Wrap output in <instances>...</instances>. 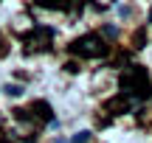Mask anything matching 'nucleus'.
Returning a JSON list of instances; mask_svg holds the SVG:
<instances>
[{
    "instance_id": "f257e3e1",
    "label": "nucleus",
    "mask_w": 152,
    "mask_h": 143,
    "mask_svg": "<svg viewBox=\"0 0 152 143\" xmlns=\"http://www.w3.org/2000/svg\"><path fill=\"white\" fill-rule=\"evenodd\" d=\"M118 84H121V95H127V98L135 95V98L141 101V98H149L152 95V84H149V76H147V67H141V65L127 67V70L121 73Z\"/></svg>"
},
{
    "instance_id": "f03ea898",
    "label": "nucleus",
    "mask_w": 152,
    "mask_h": 143,
    "mask_svg": "<svg viewBox=\"0 0 152 143\" xmlns=\"http://www.w3.org/2000/svg\"><path fill=\"white\" fill-rule=\"evenodd\" d=\"M68 51H71L73 56H79V59H99V56L107 53V42H104L99 34H85V37L73 39Z\"/></svg>"
},
{
    "instance_id": "7ed1b4c3",
    "label": "nucleus",
    "mask_w": 152,
    "mask_h": 143,
    "mask_svg": "<svg viewBox=\"0 0 152 143\" xmlns=\"http://www.w3.org/2000/svg\"><path fill=\"white\" fill-rule=\"evenodd\" d=\"M132 101L127 95H113V98L104 101V112H113V115H121V112H130Z\"/></svg>"
},
{
    "instance_id": "20e7f679",
    "label": "nucleus",
    "mask_w": 152,
    "mask_h": 143,
    "mask_svg": "<svg viewBox=\"0 0 152 143\" xmlns=\"http://www.w3.org/2000/svg\"><path fill=\"white\" fill-rule=\"evenodd\" d=\"M31 112H34V118H37V121H42V124H51V104L48 101H34L31 104Z\"/></svg>"
},
{
    "instance_id": "39448f33",
    "label": "nucleus",
    "mask_w": 152,
    "mask_h": 143,
    "mask_svg": "<svg viewBox=\"0 0 152 143\" xmlns=\"http://www.w3.org/2000/svg\"><path fill=\"white\" fill-rule=\"evenodd\" d=\"M37 6H39V9H51V11H56V9L68 11L73 6V0H37Z\"/></svg>"
},
{
    "instance_id": "423d86ee",
    "label": "nucleus",
    "mask_w": 152,
    "mask_h": 143,
    "mask_svg": "<svg viewBox=\"0 0 152 143\" xmlns=\"http://www.w3.org/2000/svg\"><path fill=\"white\" fill-rule=\"evenodd\" d=\"M144 42H147V28H138V31L132 34V45H135V48H144Z\"/></svg>"
},
{
    "instance_id": "0eeeda50",
    "label": "nucleus",
    "mask_w": 152,
    "mask_h": 143,
    "mask_svg": "<svg viewBox=\"0 0 152 143\" xmlns=\"http://www.w3.org/2000/svg\"><path fill=\"white\" fill-rule=\"evenodd\" d=\"M6 95H9V98H17V95H23V87L20 84H9V87H6Z\"/></svg>"
},
{
    "instance_id": "6e6552de",
    "label": "nucleus",
    "mask_w": 152,
    "mask_h": 143,
    "mask_svg": "<svg viewBox=\"0 0 152 143\" xmlns=\"http://www.w3.org/2000/svg\"><path fill=\"white\" fill-rule=\"evenodd\" d=\"M87 140H90V132H79V135H76V138L71 140V143H87Z\"/></svg>"
},
{
    "instance_id": "1a4fd4ad",
    "label": "nucleus",
    "mask_w": 152,
    "mask_h": 143,
    "mask_svg": "<svg viewBox=\"0 0 152 143\" xmlns=\"http://www.w3.org/2000/svg\"><path fill=\"white\" fill-rule=\"evenodd\" d=\"M65 67H68V73H76V70H79V65H76V62H68Z\"/></svg>"
},
{
    "instance_id": "9d476101",
    "label": "nucleus",
    "mask_w": 152,
    "mask_h": 143,
    "mask_svg": "<svg viewBox=\"0 0 152 143\" xmlns=\"http://www.w3.org/2000/svg\"><path fill=\"white\" fill-rule=\"evenodd\" d=\"M0 143H6V140H0Z\"/></svg>"
},
{
    "instance_id": "9b49d317",
    "label": "nucleus",
    "mask_w": 152,
    "mask_h": 143,
    "mask_svg": "<svg viewBox=\"0 0 152 143\" xmlns=\"http://www.w3.org/2000/svg\"><path fill=\"white\" fill-rule=\"evenodd\" d=\"M149 17H152V14H149Z\"/></svg>"
}]
</instances>
